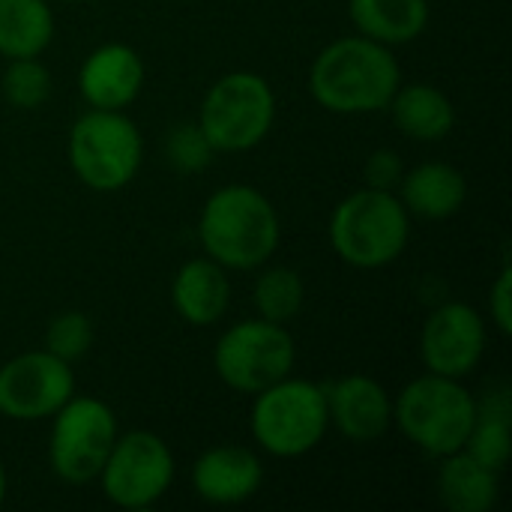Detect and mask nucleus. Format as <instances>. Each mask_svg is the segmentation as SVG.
<instances>
[{
  "label": "nucleus",
  "instance_id": "nucleus-1",
  "mask_svg": "<svg viewBox=\"0 0 512 512\" xmlns=\"http://www.w3.org/2000/svg\"><path fill=\"white\" fill-rule=\"evenodd\" d=\"M399 84L393 51L360 33L330 42L309 66V93L330 114H378Z\"/></svg>",
  "mask_w": 512,
  "mask_h": 512
},
{
  "label": "nucleus",
  "instance_id": "nucleus-2",
  "mask_svg": "<svg viewBox=\"0 0 512 512\" xmlns=\"http://www.w3.org/2000/svg\"><path fill=\"white\" fill-rule=\"evenodd\" d=\"M282 225L273 201L246 183L216 189L198 216V240L225 270H258L279 249Z\"/></svg>",
  "mask_w": 512,
  "mask_h": 512
},
{
  "label": "nucleus",
  "instance_id": "nucleus-3",
  "mask_svg": "<svg viewBox=\"0 0 512 512\" xmlns=\"http://www.w3.org/2000/svg\"><path fill=\"white\" fill-rule=\"evenodd\" d=\"M411 237V213L396 192L357 189L336 204L330 216V246L333 252L357 267L378 270L393 264Z\"/></svg>",
  "mask_w": 512,
  "mask_h": 512
},
{
  "label": "nucleus",
  "instance_id": "nucleus-4",
  "mask_svg": "<svg viewBox=\"0 0 512 512\" xmlns=\"http://www.w3.org/2000/svg\"><path fill=\"white\" fill-rule=\"evenodd\" d=\"M477 399L456 378L432 375L405 384L393 402V420L402 435L423 453L444 459L459 453L474 426Z\"/></svg>",
  "mask_w": 512,
  "mask_h": 512
},
{
  "label": "nucleus",
  "instance_id": "nucleus-5",
  "mask_svg": "<svg viewBox=\"0 0 512 512\" xmlns=\"http://www.w3.org/2000/svg\"><path fill=\"white\" fill-rule=\"evenodd\" d=\"M249 429L258 447L276 459L312 453L330 429L324 387L291 375L270 384L267 390L255 393Z\"/></svg>",
  "mask_w": 512,
  "mask_h": 512
},
{
  "label": "nucleus",
  "instance_id": "nucleus-6",
  "mask_svg": "<svg viewBox=\"0 0 512 512\" xmlns=\"http://www.w3.org/2000/svg\"><path fill=\"white\" fill-rule=\"evenodd\" d=\"M69 165L93 192H117L129 186L144 159V138L123 111L90 108L69 129Z\"/></svg>",
  "mask_w": 512,
  "mask_h": 512
},
{
  "label": "nucleus",
  "instance_id": "nucleus-7",
  "mask_svg": "<svg viewBox=\"0 0 512 512\" xmlns=\"http://www.w3.org/2000/svg\"><path fill=\"white\" fill-rule=\"evenodd\" d=\"M276 120V96L258 72H228L204 96L198 126L216 153H246L258 147Z\"/></svg>",
  "mask_w": 512,
  "mask_h": 512
},
{
  "label": "nucleus",
  "instance_id": "nucleus-8",
  "mask_svg": "<svg viewBox=\"0 0 512 512\" xmlns=\"http://www.w3.org/2000/svg\"><path fill=\"white\" fill-rule=\"evenodd\" d=\"M294 363L297 345L291 330L264 318L228 327L213 348V369L219 381L246 396H255L270 384L288 378Z\"/></svg>",
  "mask_w": 512,
  "mask_h": 512
},
{
  "label": "nucleus",
  "instance_id": "nucleus-9",
  "mask_svg": "<svg viewBox=\"0 0 512 512\" xmlns=\"http://www.w3.org/2000/svg\"><path fill=\"white\" fill-rule=\"evenodd\" d=\"M114 411L93 396H72L51 417L48 465L54 477L72 486L93 483L117 441Z\"/></svg>",
  "mask_w": 512,
  "mask_h": 512
},
{
  "label": "nucleus",
  "instance_id": "nucleus-10",
  "mask_svg": "<svg viewBox=\"0 0 512 512\" xmlns=\"http://www.w3.org/2000/svg\"><path fill=\"white\" fill-rule=\"evenodd\" d=\"M105 498L123 510H147L174 483V456L171 447L144 429L117 435L99 477Z\"/></svg>",
  "mask_w": 512,
  "mask_h": 512
},
{
  "label": "nucleus",
  "instance_id": "nucleus-11",
  "mask_svg": "<svg viewBox=\"0 0 512 512\" xmlns=\"http://www.w3.org/2000/svg\"><path fill=\"white\" fill-rule=\"evenodd\" d=\"M75 396L72 363L51 351H27L0 366V414L15 423L54 417Z\"/></svg>",
  "mask_w": 512,
  "mask_h": 512
},
{
  "label": "nucleus",
  "instance_id": "nucleus-12",
  "mask_svg": "<svg viewBox=\"0 0 512 512\" xmlns=\"http://www.w3.org/2000/svg\"><path fill=\"white\" fill-rule=\"evenodd\" d=\"M486 354V321L468 303L438 306L420 333V357L426 372L444 378H468Z\"/></svg>",
  "mask_w": 512,
  "mask_h": 512
},
{
  "label": "nucleus",
  "instance_id": "nucleus-13",
  "mask_svg": "<svg viewBox=\"0 0 512 512\" xmlns=\"http://www.w3.org/2000/svg\"><path fill=\"white\" fill-rule=\"evenodd\" d=\"M330 426L351 444H372L393 426V399L369 375H345L324 387Z\"/></svg>",
  "mask_w": 512,
  "mask_h": 512
},
{
  "label": "nucleus",
  "instance_id": "nucleus-14",
  "mask_svg": "<svg viewBox=\"0 0 512 512\" xmlns=\"http://www.w3.org/2000/svg\"><path fill=\"white\" fill-rule=\"evenodd\" d=\"M144 87V60L132 45L105 42L78 69V90L90 108L126 111Z\"/></svg>",
  "mask_w": 512,
  "mask_h": 512
},
{
  "label": "nucleus",
  "instance_id": "nucleus-15",
  "mask_svg": "<svg viewBox=\"0 0 512 512\" xmlns=\"http://www.w3.org/2000/svg\"><path fill=\"white\" fill-rule=\"evenodd\" d=\"M264 483L261 459L240 444H222L201 453L192 465V489L201 501L234 507L258 495Z\"/></svg>",
  "mask_w": 512,
  "mask_h": 512
},
{
  "label": "nucleus",
  "instance_id": "nucleus-16",
  "mask_svg": "<svg viewBox=\"0 0 512 512\" xmlns=\"http://www.w3.org/2000/svg\"><path fill=\"white\" fill-rule=\"evenodd\" d=\"M171 303L186 324L213 327L231 303L228 270L207 255L186 261L171 282Z\"/></svg>",
  "mask_w": 512,
  "mask_h": 512
},
{
  "label": "nucleus",
  "instance_id": "nucleus-17",
  "mask_svg": "<svg viewBox=\"0 0 512 512\" xmlns=\"http://www.w3.org/2000/svg\"><path fill=\"white\" fill-rule=\"evenodd\" d=\"M399 189L405 210L420 219H450L468 198L465 174L450 162H423L405 171Z\"/></svg>",
  "mask_w": 512,
  "mask_h": 512
},
{
  "label": "nucleus",
  "instance_id": "nucleus-18",
  "mask_svg": "<svg viewBox=\"0 0 512 512\" xmlns=\"http://www.w3.org/2000/svg\"><path fill=\"white\" fill-rule=\"evenodd\" d=\"M387 108L393 111L396 129L411 141H441L456 126V108L435 84H399Z\"/></svg>",
  "mask_w": 512,
  "mask_h": 512
},
{
  "label": "nucleus",
  "instance_id": "nucleus-19",
  "mask_svg": "<svg viewBox=\"0 0 512 512\" xmlns=\"http://www.w3.org/2000/svg\"><path fill=\"white\" fill-rule=\"evenodd\" d=\"M360 36L387 48L414 42L429 24V0H348Z\"/></svg>",
  "mask_w": 512,
  "mask_h": 512
},
{
  "label": "nucleus",
  "instance_id": "nucleus-20",
  "mask_svg": "<svg viewBox=\"0 0 512 512\" xmlns=\"http://www.w3.org/2000/svg\"><path fill=\"white\" fill-rule=\"evenodd\" d=\"M498 471L459 450L441 459L438 495L450 512H489L498 504Z\"/></svg>",
  "mask_w": 512,
  "mask_h": 512
},
{
  "label": "nucleus",
  "instance_id": "nucleus-21",
  "mask_svg": "<svg viewBox=\"0 0 512 512\" xmlns=\"http://www.w3.org/2000/svg\"><path fill=\"white\" fill-rule=\"evenodd\" d=\"M54 39V12L48 0H0V54L39 57Z\"/></svg>",
  "mask_w": 512,
  "mask_h": 512
},
{
  "label": "nucleus",
  "instance_id": "nucleus-22",
  "mask_svg": "<svg viewBox=\"0 0 512 512\" xmlns=\"http://www.w3.org/2000/svg\"><path fill=\"white\" fill-rule=\"evenodd\" d=\"M510 423H512V399L510 390L501 387L489 393L483 402H477L474 426L465 441V453H471L477 462H483L492 471H504L510 462Z\"/></svg>",
  "mask_w": 512,
  "mask_h": 512
},
{
  "label": "nucleus",
  "instance_id": "nucleus-23",
  "mask_svg": "<svg viewBox=\"0 0 512 512\" xmlns=\"http://www.w3.org/2000/svg\"><path fill=\"white\" fill-rule=\"evenodd\" d=\"M306 288L300 273L291 267H267L255 282V309L258 318L273 324H288L300 315Z\"/></svg>",
  "mask_w": 512,
  "mask_h": 512
},
{
  "label": "nucleus",
  "instance_id": "nucleus-24",
  "mask_svg": "<svg viewBox=\"0 0 512 512\" xmlns=\"http://www.w3.org/2000/svg\"><path fill=\"white\" fill-rule=\"evenodd\" d=\"M0 90L12 108L36 111L51 96V72L36 57H15L0 78Z\"/></svg>",
  "mask_w": 512,
  "mask_h": 512
},
{
  "label": "nucleus",
  "instance_id": "nucleus-25",
  "mask_svg": "<svg viewBox=\"0 0 512 512\" xmlns=\"http://www.w3.org/2000/svg\"><path fill=\"white\" fill-rule=\"evenodd\" d=\"M93 348V324L84 312H63L45 327V351L75 363Z\"/></svg>",
  "mask_w": 512,
  "mask_h": 512
},
{
  "label": "nucleus",
  "instance_id": "nucleus-26",
  "mask_svg": "<svg viewBox=\"0 0 512 512\" xmlns=\"http://www.w3.org/2000/svg\"><path fill=\"white\" fill-rule=\"evenodd\" d=\"M213 156H216V150H213V144L207 141V135H204V129L198 123L174 126L168 132V138H165V159L180 174L204 171L213 162Z\"/></svg>",
  "mask_w": 512,
  "mask_h": 512
},
{
  "label": "nucleus",
  "instance_id": "nucleus-27",
  "mask_svg": "<svg viewBox=\"0 0 512 512\" xmlns=\"http://www.w3.org/2000/svg\"><path fill=\"white\" fill-rule=\"evenodd\" d=\"M405 168H402V159L393 153V150H375L369 159H366V186L369 189H384V192H393L402 180Z\"/></svg>",
  "mask_w": 512,
  "mask_h": 512
},
{
  "label": "nucleus",
  "instance_id": "nucleus-28",
  "mask_svg": "<svg viewBox=\"0 0 512 512\" xmlns=\"http://www.w3.org/2000/svg\"><path fill=\"white\" fill-rule=\"evenodd\" d=\"M489 315H492V324L510 336L512 333V267L504 264V270L498 273L495 285H492V294H489Z\"/></svg>",
  "mask_w": 512,
  "mask_h": 512
},
{
  "label": "nucleus",
  "instance_id": "nucleus-29",
  "mask_svg": "<svg viewBox=\"0 0 512 512\" xmlns=\"http://www.w3.org/2000/svg\"><path fill=\"white\" fill-rule=\"evenodd\" d=\"M6 489H9V480H6V468H3V459H0V507L6 501Z\"/></svg>",
  "mask_w": 512,
  "mask_h": 512
},
{
  "label": "nucleus",
  "instance_id": "nucleus-30",
  "mask_svg": "<svg viewBox=\"0 0 512 512\" xmlns=\"http://www.w3.org/2000/svg\"><path fill=\"white\" fill-rule=\"evenodd\" d=\"M66 3H78V0H66Z\"/></svg>",
  "mask_w": 512,
  "mask_h": 512
}]
</instances>
